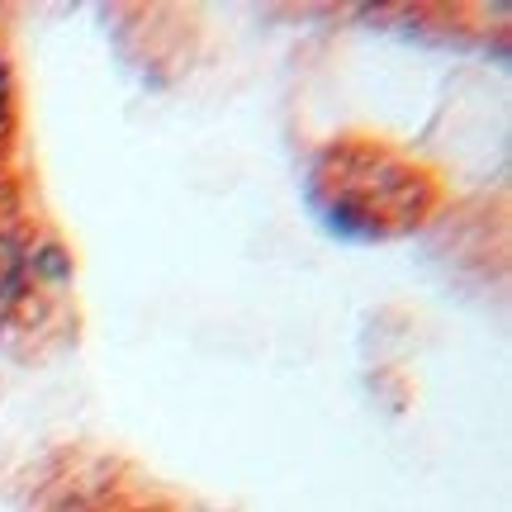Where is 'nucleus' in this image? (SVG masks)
Returning a JSON list of instances; mask_svg holds the SVG:
<instances>
[{"instance_id": "nucleus-1", "label": "nucleus", "mask_w": 512, "mask_h": 512, "mask_svg": "<svg viewBox=\"0 0 512 512\" xmlns=\"http://www.w3.org/2000/svg\"><path fill=\"white\" fill-rule=\"evenodd\" d=\"M24 280H29V256L19 252L15 238L0 233V304H10L24 294Z\"/></svg>"}, {"instance_id": "nucleus-2", "label": "nucleus", "mask_w": 512, "mask_h": 512, "mask_svg": "<svg viewBox=\"0 0 512 512\" xmlns=\"http://www.w3.org/2000/svg\"><path fill=\"white\" fill-rule=\"evenodd\" d=\"M38 271L53 275V280H62V275H67V256L57 252V247H43V252H38Z\"/></svg>"}, {"instance_id": "nucleus-3", "label": "nucleus", "mask_w": 512, "mask_h": 512, "mask_svg": "<svg viewBox=\"0 0 512 512\" xmlns=\"http://www.w3.org/2000/svg\"><path fill=\"white\" fill-rule=\"evenodd\" d=\"M10 110V67H5V57H0V119Z\"/></svg>"}]
</instances>
